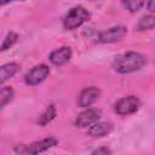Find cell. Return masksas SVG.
Returning <instances> with one entry per match:
<instances>
[{"label":"cell","instance_id":"6da1fadb","mask_svg":"<svg viewBox=\"0 0 155 155\" xmlns=\"http://www.w3.org/2000/svg\"><path fill=\"white\" fill-rule=\"evenodd\" d=\"M147 63L148 59L144 54L136 51H126L114 58L111 67L119 74H130L140 70Z\"/></svg>","mask_w":155,"mask_h":155},{"label":"cell","instance_id":"7a4b0ae2","mask_svg":"<svg viewBox=\"0 0 155 155\" xmlns=\"http://www.w3.org/2000/svg\"><path fill=\"white\" fill-rule=\"evenodd\" d=\"M90 18V12L84 6L71 7L63 18V27L67 30H74L82 25Z\"/></svg>","mask_w":155,"mask_h":155},{"label":"cell","instance_id":"3957f363","mask_svg":"<svg viewBox=\"0 0 155 155\" xmlns=\"http://www.w3.org/2000/svg\"><path fill=\"white\" fill-rule=\"evenodd\" d=\"M140 107V101L138 97L136 96H126L120 98L115 105H114V110L117 115L121 116H127L131 114H134Z\"/></svg>","mask_w":155,"mask_h":155},{"label":"cell","instance_id":"277c9868","mask_svg":"<svg viewBox=\"0 0 155 155\" xmlns=\"http://www.w3.org/2000/svg\"><path fill=\"white\" fill-rule=\"evenodd\" d=\"M127 35V28L124 25L110 27L98 34L97 41L101 44H111L122 40Z\"/></svg>","mask_w":155,"mask_h":155},{"label":"cell","instance_id":"5b68a950","mask_svg":"<svg viewBox=\"0 0 155 155\" xmlns=\"http://www.w3.org/2000/svg\"><path fill=\"white\" fill-rule=\"evenodd\" d=\"M48 75H50V68L46 64H39L25 74L24 82L28 86H38L42 81H45L46 78H48Z\"/></svg>","mask_w":155,"mask_h":155},{"label":"cell","instance_id":"8992f818","mask_svg":"<svg viewBox=\"0 0 155 155\" xmlns=\"http://www.w3.org/2000/svg\"><path fill=\"white\" fill-rule=\"evenodd\" d=\"M102 116V110L97 108H87L81 111L75 119V126L79 128H87L98 122Z\"/></svg>","mask_w":155,"mask_h":155},{"label":"cell","instance_id":"52a82bcc","mask_svg":"<svg viewBox=\"0 0 155 155\" xmlns=\"http://www.w3.org/2000/svg\"><path fill=\"white\" fill-rule=\"evenodd\" d=\"M57 139L54 137H46L44 139L36 140L27 147L23 148V153L25 155H39L41 153L47 151L48 149L53 148L54 145H57Z\"/></svg>","mask_w":155,"mask_h":155},{"label":"cell","instance_id":"ba28073f","mask_svg":"<svg viewBox=\"0 0 155 155\" xmlns=\"http://www.w3.org/2000/svg\"><path fill=\"white\" fill-rule=\"evenodd\" d=\"M99 96H101V90L94 86L84 88L78 97V105L80 108H87L91 104H93L99 98Z\"/></svg>","mask_w":155,"mask_h":155},{"label":"cell","instance_id":"9c48e42d","mask_svg":"<svg viewBox=\"0 0 155 155\" xmlns=\"http://www.w3.org/2000/svg\"><path fill=\"white\" fill-rule=\"evenodd\" d=\"M71 56H73L71 48L69 46H62V47L52 51L48 56V59L53 65L61 67V65L65 64L67 62H69Z\"/></svg>","mask_w":155,"mask_h":155},{"label":"cell","instance_id":"30bf717a","mask_svg":"<svg viewBox=\"0 0 155 155\" xmlns=\"http://www.w3.org/2000/svg\"><path fill=\"white\" fill-rule=\"evenodd\" d=\"M111 131H113V125L110 122L102 121V122H96L92 126H90L87 130V134L91 137L98 138V137H104L109 134Z\"/></svg>","mask_w":155,"mask_h":155},{"label":"cell","instance_id":"8fae6325","mask_svg":"<svg viewBox=\"0 0 155 155\" xmlns=\"http://www.w3.org/2000/svg\"><path fill=\"white\" fill-rule=\"evenodd\" d=\"M19 70V65L15 62L11 63H6L4 65H0V87L7 81L10 80L12 76H15V74Z\"/></svg>","mask_w":155,"mask_h":155},{"label":"cell","instance_id":"7c38bea8","mask_svg":"<svg viewBox=\"0 0 155 155\" xmlns=\"http://www.w3.org/2000/svg\"><path fill=\"white\" fill-rule=\"evenodd\" d=\"M54 117H56V107H54L53 104H50V105L45 109V111L38 117L36 122H38L40 126H45V125H47L48 122H51Z\"/></svg>","mask_w":155,"mask_h":155},{"label":"cell","instance_id":"4fadbf2b","mask_svg":"<svg viewBox=\"0 0 155 155\" xmlns=\"http://www.w3.org/2000/svg\"><path fill=\"white\" fill-rule=\"evenodd\" d=\"M154 27H155V17L153 15L143 16L136 25L137 30H140V31L142 30H151V29H154Z\"/></svg>","mask_w":155,"mask_h":155},{"label":"cell","instance_id":"5bb4252c","mask_svg":"<svg viewBox=\"0 0 155 155\" xmlns=\"http://www.w3.org/2000/svg\"><path fill=\"white\" fill-rule=\"evenodd\" d=\"M15 96V91L12 87H1L0 88V109L4 108L6 104H8Z\"/></svg>","mask_w":155,"mask_h":155},{"label":"cell","instance_id":"9a60e30c","mask_svg":"<svg viewBox=\"0 0 155 155\" xmlns=\"http://www.w3.org/2000/svg\"><path fill=\"white\" fill-rule=\"evenodd\" d=\"M18 40V34L15 33V31H10L7 33V35L5 36L2 44L0 45V51H6L8 48H11Z\"/></svg>","mask_w":155,"mask_h":155},{"label":"cell","instance_id":"2e32d148","mask_svg":"<svg viewBox=\"0 0 155 155\" xmlns=\"http://www.w3.org/2000/svg\"><path fill=\"white\" fill-rule=\"evenodd\" d=\"M122 5L130 12H137V11H139L145 5V2L144 1H134V0H131V1H124Z\"/></svg>","mask_w":155,"mask_h":155},{"label":"cell","instance_id":"e0dca14e","mask_svg":"<svg viewBox=\"0 0 155 155\" xmlns=\"http://www.w3.org/2000/svg\"><path fill=\"white\" fill-rule=\"evenodd\" d=\"M91 155H110V149L107 147H101L92 151Z\"/></svg>","mask_w":155,"mask_h":155},{"label":"cell","instance_id":"ac0fdd59","mask_svg":"<svg viewBox=\"0 0 155 155\" xmlns=\"http://www.w3.org/2000/svg\"><path fill=\"white\" fill-rule=\"evenodd\" d=\"M145 6L148 7V10L150 12H154L155 11V1H149L148 4H145Z\"/></svg>","mask_w":155,"mask_h":155},{"label":"cell","instance_id":"d6986e66","mask_svg":"<svg viewBox=\"0 0 155 155\" xmlns=\"http://www.w3.org/2000/svg\"><path fill=\"white\" fill-rule=\"evenodd\" d=\"M6 4H7V2H1V1H0V6H1V5H6Z\"/></svg>","mask_w":155,"mask_h":155}]
</instances>
